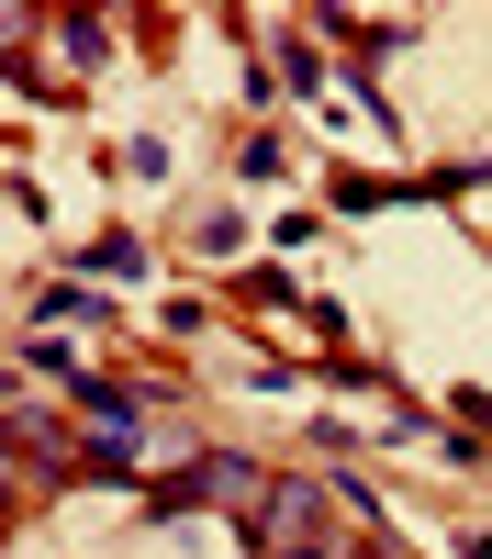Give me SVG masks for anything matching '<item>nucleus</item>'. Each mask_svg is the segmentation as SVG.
<instances>
[{"label": "nucleus", "instance_id": "obj_1", "mask_svg": "<svg viewBox=\"0 0 492 559\" xmlns=\"http://www.w3.org/2000/svg\"><path fill=\"white\" fill-rule=\"evenodd\" d=\"M101 34H112L101 12H68V23H57V45H68V68H101Z\"/></svg>", "mask_w": 492, "mask_h": 559}, {"label": "nucleus", "instance_id": "obj_2", "mask_svg": "<svg viewBox=\"0 0 492 559\" xmlns=\"http://www.w3.org/2000/svg\"><path fill=\"white\" fill-rule=\"evenodd\" d=\"M89 269H101V280H134V269H146V247H134V236H101V247H89Z\"/></svg>", "mask_w": 492, "mask_h": 559}, {"label": "nucleus", "instance_id": "obj_3", "mask_svg": "<svg viewBox=\"0 0 492 559\" xmlns=\"http://www.w3.org/2000/svg\"><path fill=\"white\" fill-rule=\"evenodd\" d=\"M481 247H492V202H481Z\"/></svg>", "mask_w": 492, "mask_h": 559}]
</instances>
